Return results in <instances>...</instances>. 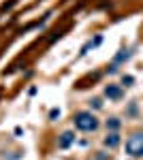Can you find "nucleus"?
Listing matches in <instances>:
<instances>
[{
	"label": "nucleus",
	"instance_id": "nucleus-6",
	"mask_svg": "<svg viewBox=\"0 0 143 160\" xmlns=\"http://www.w3.org/2000/svg\"><path fill=\"white\" fill-rule=\"evenodd\" d=\"M107 128H111V130L115 132V130L120 128V120H118V118H109V120H107Z\"/></svg>",
	"mask_w": 143,
	"mask_h": 160
},
{
	"label": "nucleus",
	"instance_id": "nucleus-5",
	"mask_svg": "<svg viewBox=\"0 0 143 160\" xmlns=\"http://www.w3.org/2000/svg\"><path fill=\"white\" fill-rule=\"evenodd\" d=\"M105 145H107V148H118V145H120V135H118V132L107 135V137H105Z\"/></svg>",
	"mask_w": 143,
	"mask_h": 160
},
{
	"label": "nucleus",
	"instance_id": "nucleus-1",
	"mask_svg": "<svg viewBox=\"0 0 143 160\" xmlns=\"http://www.w3.org/2000/svg\"><path fill=\"white\" fill-rule=\"evenodd\" d=\"M73 126L77 130H81V132H92V130H96L100 126V122H98V118L92 111H77L73 115Z\"/></svg>",
	"mask_w": 143,
	"mask_h": 160
},
{
	"label": "nucleus",
	"instance_id": "nucleus-4",
	"mask_svg": "<svg viewBox=\"0 0 143 160\" xmlns=\"http://www.w3.org/2000/svg\"><path fill=\"white\" fill-rule=\"evenodd\" d=\"M73 141H75V135H73L71 130H66V132H62L60 135V139H58V148H62V149H66L69 145H71Z\"/></svg>",
	"mask_w": 143,
	"mask_h": 160
},
{
	"label": "nucleus",
	"instance_id": "nucleus-3",
	"mask_svg": "<svg viewBox=\"0 0 143 160\" xmlns=\"http://www.w3.org/2000/svg\"><path fill=\"white\" fill-rule=\"evenodd\" d=\"M105 96L111 100H120L122 98V88L118 86V83H109L107 88H105Z\"/></svg>",
	"mask_w": 143,
	"mask_h": 160
},
{
	"label": "nucleus",
	"instance_id": "nucleus-2",
	"mask_svg": "<svg viewBox=\"0 0 143 160\" xmlns=\"http://www.w3.org/2000/svg\"><path fill=\"white\" fill-rule=\"evenodd\" d=\"M126 154L132 158H141L143 156V132H135L126 141Z\"/></svg>",
	"mask_w": 143,
	"mask_h": 160
}]
</instances>
